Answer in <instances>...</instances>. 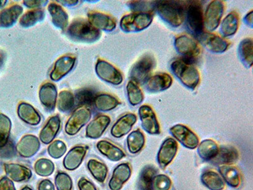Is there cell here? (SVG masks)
Masks as SVG:
<instances>
[{"label":"cell","instance_id":"6da1fadb","mask_svg":"<svg viewBox=\"0 0 253 190\" xmlns=\"http://www.w3.org/2000/svg\"><path fill=\"white\" fill-rule=\"evenodd\" d=\"M170 69L180 83L189 89L196 90L200 85V73L194 63L182 58H177L171 63Z\"/></svg>","mask_w":253,"mask_h":190},{"label":"cell","instance_id":"7a4b0ae2","mask_svg":"<svg viewBox=\"0 0 253 190\" xmlns=\"http://www.w3.org/2000/svg\"><path fill=\"white\" fill-rule=\"evenodd\" d=\"M158 14L173 28L181 26L185 20L186 3L179 1H158L156 3Z\"/></svg>","mask_w":253,"mask_h":190},{"label":"cell","instance_id":"3957f363","mask_svg":"<svg viewBox=\"0 0 253 190\" xmlns=\"http://www.w3.org/2000/svg\"><path fill=\"white\" fill-rule=\"evenodd\" d=\"M67 34L72 40L87 44L96 42L101 36L100 31L83 19L74 20L68 28Z\"/></svg>","mask_w":253,"mask_h":190},{"label":"cell","instance_id":"277c9868","mask_svg":"<svg viewBox=\"0 0 253 190\" xmlns=\"http://www.w3.org/2000/svg\"><path fill=\"white\" fill-rule=\"evenodd\" d=\"M187 29L196 38L204 33V12L200 1H186L185 10Z\"/></svg>","mask_w":253,"mask_h":190},{"label":"cell","instance_id":"5b68a950","mask_svg":"<svg viewBox=\"0 0 253 190\" xmlns=\"http://www.w3.org/2000/svg\"><path fill=\"white\" fill-rule=\"evenodd\" d=\"M174 47L182 59L193 63L200 58L202 53V48L198 41L186 34L178 35L175 38Z\"/></svg>","mask_w":253,"mask_h":190},{"label":"cell","instance_id":"8992f818","mask_svg":"<svg viewBox=\"0 0 253 190\" xmlns=\"http://www.w3.org/2000/svg\"><path fill=\"white\" fill-rule=\"evenodd\" d=\"M157 65L154 55L146 53L133 65L130 71V80L138 85L145 84Z\"/></svg>","mask_w":253,"mask_h":190},{"label":"cell","instance_id":"52a82bcc","mask_svg":"<svg viewBox=\"0 0 253 190\" xmlns=\"http://www.w3.org/2000/svg\"><path fill=\"white\" fill-rule=\"evenodd\" d=\"M153 20V13L132 12L123 16L120 26L124 33H138L148 28Z\"/></svg>","mask_w":253,"mask_h":190},{"label":"cell","instance_id":"ba28073f","mask_svg":"<svg viewBox=\"0 0 253 190\" xmlns=\"http://www.w3.org/2000/svg\"><path fill=\"white\" fill-rule=\"evenodd\" d=\"M225 10V2L213 0L208 5L204 13L205 29L212 33L220 26Z\"/></svg>","mask_w":253,"mask_h":190},{"label":"cell","instance_id":"9c48e42d","mask_svg":"<svg viewBox=\"0 0 253 190\" xmlns=\"http://www.w3.org/2000/svg\"><path fill=\"white\" fill-rule=\"evenodd\" d=\"M198 43L213 53H223L229 49L230 42L222 36L205 31L196 38Z\"/></svg>","mask_w":253,"mask_h":190},{"label":"cell","instance_id":"30bf717a","mask_svg":"<svg viewBox=\"0 0 253 190\" xmlns=\"http://www.w3.org/2000/svg\"><path fill=\"white\" fill-rule=\"evenodd\" d=\"M95 71L97 76L105 82L111 85L118 86L123 83V74L121 71L107 61L98 59L97 61Z\"/></svg>","mask_w":253,"mask_h":190},{"label":"cell","instance_id":"8fae6325","mask_svg":"<svg viewBox=\"0 0 253 190\" xmlns=\"http://www.w3.org/2000/svg\"><path fill=\"white\" fill-rule=\"evenodd\" d=\"M91 112L87 107H79L76 109L68 119L65 126V131L69 136L78 134L81 129L91 118Z\"/></svg>","mask_w":253,"mask_h":190},{"label":"cell","instance_id":"7c38bea8","mask_svg":"<svg viewBox=\"0 0 253 190\" xmlns=\"http://www.w3.org/2000/svg\"><path fill=\"white\" fill-rule=\"evenodd\" d=\"M170 133L174 139L190 150L196 149L200 143L198 135L184 124H178L171 127Z\"/></svg>","mask_w":253,"mask_h":190},{"label":"cell","instance_id":"4fadbf2b","mask_svg":"<svg viewBox=\"0 0 253 190\" xmlns=\"http://www.w3.org/2000/svg\"><path fill=\"white\" fill-rule=\"evenodd\" d=\"M138 114L142 128L146 133L151 135H158L161 133L157 114L151 106H141L139 108Z\"/></svg>","mask_w":253,"mask_h":190},{"label":"cell","instance_id":"5bb4252c","mask_svg":"<svg viewBox=\"0 0 253 190\" xmlns=\"http://www.w3.org/2000/svg\"><path fill=\"white\" fill-rule=\"evenodd\" d=\"M178 147L177 141L172 138H167L163 142L157 154L158 164L162 169H166L172 162L177 155Z\"/></svg>","mask_w":253,"mask_h":190},{"label":"cell","instance_id":"9a60e30c","mask_svg":"<svg viewBox=\"0 0 253 190\" xmlns=\"http://www.w3.org/2000/svg\"><path fill=\"white\" fill-rule=\"evenodd\" d=\"M87 17L89 23L99 31L112 32L116 29V20L107 13L90 11L87 13Z\"/></svg>","mask_w":253,"mask_h":190},{"label":"cell","instance_id":"2e32d148","mask_svg":"<svg viewBox=\"0 0 253 190\" xmlns=\"http://www.w3.org/2000/svg\"><path fill=\"white\" fill-rule=\"evenodd\" d=\"M41 144L38 137L33 135L24 136L16 146V150L20 157L29 158L39 151Z\"/></svg>","mask_w":253,"mask_h":190},{"label":"cell","instance_id":"e0dca14e","mask_svg":"<svg viewBox=\"0 0 253 190\" xmlns=\"http://www.w3.org/2000/svg\"><path fill=\"white\" fill-rule=\"evenodd\" d=\"M132 169L127 162L122 163L115 167L113 171L112 177L108 183L110 190H121L129 180Z\"/></svg>","mask_w":253,"mask_h":190},{"label":"cell","instance_id":"ac0fdd59","mask_svg":"<svg viewBox=\"0 0 253 190\" xmlns=\"http://www.w3.org/2000/svg\"><path fill=\"white\" fill-rule=\"evenodd\" d=\"M76 61V56L65 55L56 61L53 69L49 74L52 81H58L73 69Z\"/></svg>","mask_w":253,"mask_h":190},{"label":"cell","instance_id":"d6986e66","mask_svg":"<svg viewBox=\"0 0 253 190\" xmlns=\"http://www.w3.org/2000/svg\"><path fill=\"white\" fill-rule=\"evenodd\" d=\"M137 120V115L133 113L124 114L113 125L111 129V135L116 139H121L130 132Z\"/></svg>","mask_w":253,"mask_h":190},{"label":"cell","instance_id":"ffe728a7","mask_svg":"<svg viewBox=\"0 0 253 190\" xmlns=\"http://www.w3.org/2000/svg\"><path fill=\"white\" fill-rule=\"evenodd\" d=\"M88 150V146L78 145L73 147L65 155L63 161V166L67 170H76L82 164Z\"/></svg>","mask_w":253,"mask_h":190},{"label":"cell","instance_id":"44dd1931","mask_svg":"<svg viewBox=\"0 0 253 190\" xmlns=\"http://www.w3.org/2000/svg\"><path fill=\"white\" fill-rule=\"evenodd\" d=\"M173 79L170 74L159 72L151 76L146 82V88L149 92L158 93L166 91L172 85Z\"/></svg>","mask_w":253,"mask_h":190},{"label":"cell","instance_id":"7402d4cb","mask_svg":"<svg viewBox=\"0 0 253 190\" xmlns=\"http://www.w3.org/2000/svg\"><path fill=\"white\" fill-rule=\"evenodd\" d=\"M57 96V89L54 84L47 82L41 86L39 91L40 100L48 112L55 110Z\"/></svg>","mask_w":253,"mask_h":190},{"label":"cell","instance_id":"603a6c76","mask_svg":"<svg viewBox=\"0 0 253 190\" xmlns=\"http://www.w3.org/2000/svg\"><path fill=\"white\" fill-rule=\"evenodd\" d=\"M110 123L111 119L108 115H98L88 124L85 130V136L90 139H99L109 126Z\"/></svg>","mask_w":253,"mask_h":190},{"label":"cell","instance_id":"cb8c5ba5","mask_svg":"<svg viewBox=\"0 0 253 190\" xmlns=\"http://www.w3.org/2000/svg\"><path fill=\"white\" fill-rule=\"evenodd\" d=\"M4 169L7 177L15 182H28L33 176L31 169L24 165L15 163L4 164Z\"/></svg>","mask_w":253,"mask_h":190},{"label":"cell","instance_id":"d4e9b609","mask_svg":"<svg viewBox=\"0 0 253 190\" xmlns=\"http://www.w3.org/2000/svg\"><path fill=\"white\" fill-rule=\"evenodd\" d=\"M239 153L236 147L232 145H221L219 146L217 154L211 160L213 164L233 165L238 161Z\"/></svg>","mask_w":253,"mask_h":190},{"label":"cell","instance_id":"484cf974","mask_svg":"<svg viewBox=\"0 0 253 190\" xmlns=\"http://www.w3.org/2000/svg\"><path fill=\"white\" fill-rule=\"evenodd\" d=\"M61 127L59 115H53L48 119L40 133V140L45 144H50L55 139Z\"/></svg>","mask_w":253,"mask_h":190},{"label":"cell","instance_id":"4316f807","mask_svg":"<svg viewBox=\"0 0 253 190\" xmlns=\"http://www.w3.org/2000/svg\"><path fill=\"white\" fill-rule=\"evenodd\" d=\"M96 148L101 154L112 162H119L126 157L123 149L108 140H100L97 142Z\"/></svg>","mask_w":253,"mask_h":190},{"label":"cell","instance_id":"83f0119b","mask_svg":"<svg viewBox=\"0 0 253 190\" xmlns=\"http://www.w3.org/2000/svg\"><path fill=\"white\" fill-rule=\"evenodd\" d=\"M23 12V8L19 4H13L0 12V28H10L17 21Z\"/></svg>","mask_w":253,"mask_h":190},{"label":"cell","instance_id":"f1b7e54d","mask_svg":"<svg viewBox=\"0 0 253 190\" xmlns=\"http://www.w3.org/2000/svg\"><path fill=\"white\" fill-rule=\"evenodd\" d=\"M218 171L224 182L232 188H239L241 185V174L233 165H222L218 167Z\"/></svg>","mask_w":253,"mask_h":190},{"label":"cell","instance_id":"f546056e","mask_svg":"<svg viewBox=\"0 0 253 190\" xmlns=\"http://www.w3.org/2000/svg\"><path fill=\"white\" fill-rule=\"evenodd\" d=\"M17 114L22 121L31 126H37L42 121L39 112L28 103L21 102L19 104Z\"/></svg>","mask_w":253,"mask_h":190},{"label":"cell","instance_id":"4dcf8cb0","mask_svg":"<svg viewBox=\"0 0 253 190\" xmlns=\"http://www.w3.org/2000/svg\"><path fill=\"white\" fill-rule=\"evenodd\" d=\"M240 18L236 11H232L222 20L220 23V33L223 38L234 36L238 31Z\"/></svg>","mask_w":253,"mask_h":190},{"label":"cell","instance_id":"1f68e13d","mask_svg":"<svg viewBox=\"0 0 253 190\" xmlns=\"http://www.w3.org/2000/svg\"><path fill=\"white\" fill-rule=\"evenodd\" d=\"M51 16L52 22L56 28L65 30L69 24V15L60 4L52 2L47 7Z\"/></svg>","mask_w":253,"mask_h":190},{"label":"cell","instance_id":"d6a6232c","mask_svg":"<svg viewBox=\"0 0 253 190\" xmlns=\"http://www.w3.org/2000/svg\"><path fill=\"white\" fill-rule=\"evenodd\" d=\"M198 153L204 161H211L217 154L219 146L217 142L212 139H206L199 143Z\"/></svg>","mask_w":253,"mask_h":190},{"label":"cell","instance_id":"836d02e7","mask_svg":"<svg viewBox=\"0 0 253 190\" xmlns=\"http://www.w3.org/2000/svg\"><path fill=\"white\" fill-rule=\"evenodd\" d=\"M120 104L121 101L116 96L108 94L97 95L94 101L95 107L101 112H108L114 110Z\"/></svg>","mask_w":253,"mask_h":190},{"label":"cell","instance_id":"e575fe53","mask_svg":"<svg viewBox=\"0 0 253 190\" xmlns=\"http://www.w3.org/2000/svg\"><path fill=\"white\" fill-rule=\"evenodd\" d=\"M238 55L241 62L250 69L253 63V42L252 38H247L241 41L238 47Z\"/></svg>","mask_w":253,"mask_h":190},{"label":"cell","instance_id":"d590c367","mask_svg":"<svg viewBox=\"0 0 253 190\" xmlns=\"http://www.w3.org/2000/svg\"><path fill=\"white\" fill-rule=\"evenodd\" d=\"M201 181L210 190H223L225 188L224 181L220 174L214 171H205L201 176Z\"/></svg>","mask_w":253,"mask_h":190},{"label":"cell","instance_id":"8d00e7d4","mask_svg":"<svg viewBox=\"0 0 253 190\" xmlns=\"http://www.w3.org/2000/svg\"><path fill=\"white\" fill-rule=\"evenodd\" d=\"M145 137L139 129L133 131L126 138V145L131 154L140 152L145 145Z\"/></svg>","mask_w":253,"mask_h":190},{"label":"cell","instance_id":"74e56055","mask_svg":"<svg viewBox=\"0 0 253 190\" xmlns=\"http://www.w3.org/2000/svg\"><path fill=\"white\" fill-rule=\"evenodd\" d=\"M158 169L155 167L148 165L142 169L139 174L137 188L139 190H153V178L157 175Z\"/></svg>","mask_w":253,"mask_h":190},{"label":"cell","instance_id":"f35d334b","mask_svg":"<svg viewBox=\"0 0 253 190\" xmlns=\"http://www.w3.org/2000/svg\"><path fill=\"white\" fill-rule=\"evenodd\" d=\"M87 169L95 180L103 183L107 180L108 169L103 162L99 160L91 158L87 162Z\"/></svg>","mask_w":253,"mask_h":190},{"label":"cell","instance_id":"ab89813d","mask_svg":"<svg viewBox=\"0 0 253 190\" xmlns=\"http://www.w3.org/2000/svg\"><path fill=\"white\" fill-rule=\"evenodd\" d=\"M44 17L45 12L42 9H34L24 13L20 18L19 23L24 28H31L44 20Z\"/></svg>","mask_w":253,"mask_h":190},{"label":"cell","instance_id":"60d3db41","mask_svg":"<svg viewBox=\"0 0 253 190\" xmlns=\"http://www.w3.org/2000/svg\"><path fill=\"white\" fill-rule=\"evenodd\" d=\"M96 92L91 88H83L78 90L74 95L75 103L80 107L91 106L94 104Z\"/></svg>","mask_w":253,"mask_h":190},{"label":"cell","instance_id":"b9f144b4","mask_svg":"<svg viewBox=\"0 0 253 190\" xmlns=\"http://www.w3.org/2000/svg\"><path fill=\"white\" fill-rule=\"evenodd\" d=\"M126 95L128 102L131 105L137 106L142 103L144 101V96L143 92L139 87V85L134 81H128L126 87Z\"/></svg>","mask_w":253,"mask_h":190},{"label":"cell","instance_id":"7bdbcfd3","mask_svg":"<svg viewBox=\"0 0 253 190\" xmlns=\"http://www.w3.org/2000/svg\"><path fill=\"white\" fill-rule=\"evenodd\" d=\"M12 122L5 114L0 113V150L7 145L10 142Z\"/></svg>","mask_w":253,"mask_h":190},{"label":"cell","instance_id":"ee69618b","mask_svg":"<svg viewBox=\"0 0 253 190\" xmlns=\"http://www.w3.org/2000/svg\"><path fill=\"white\" fill-rule=\"evenodd\" d=\"M57 107L63 113H69L73 109L75 105L74 95L69 90H63L58 95Z\"/></svg>","mask_w":253,"mask_h":190},{"label":"cell","instance_id":"f6af8a7d","mask_svg":"<svg viewBox=\"0 0 253 190\" xmlns=\"http://www.w3.org/2000/svg\"><path fill=\"white\" fill-rule=\"evenodd\" d=\"M36 173L42 177H47L52 175L55 171V166L51 160L42 158L38 159L34 165Z\"/></svg>","mask_w":253,"mask_h":190},{"label":"cell","instance_id":"bcb514c9","mask_svg":"<svg viewBox=\"0 0 253 190\" xmlns=\"http://www.w3.org/2000/svg\"><path fill=\"white\" fill-rule=\"evenodd\" d=\"M157 1H131L128 2V7L133 12L153 13Z\"/></svg>","mask_w":253,"mask_h":190},{"label":"cell","instance_id":"7dc6e473","mask_svg":"<svg viewBox=\"0 0 253 190\" xmlns=\"http://www.w3.org/2000/svg\"><path fill=\"white\" fill-rule=\"evenodd\" d=\"M67 150L66 144L61 140H55L47 147V153L51 157L58 159L65 154Z\"/></svg>","mask_w":253,"mask_h":190},{"label":"cell","instance_id":"c3c4849f","mask_svg":"<svg viewBox=\"0 0 253 190\" xmlns=\"http://www.w3.org/2000/svg\"><path fill=\"white\" fill-rule=\"evenodd\" d=\"M55 185L57 190H73V182L69 174L64 172L56 174Z\"/></svg>","mask_w":253,"mask_h":190},{"label":"cell","instance_id":"681fc988","mask_svg":"<svg viewBox=\"0 0 253 190\" xmlns=\"http://www.w3.org/2000/svg\"><path fill=\"white\" fill-rule=\"evenodd\" d=\"M171 187L172 182L166 174H157L153 178V190H170Z\"/></svg>","mask_w":253,"mask_h":190},{"label":"cell","instance_id":"f907efd6","mask_svg":"<svg viewBox=\"0 0 253 190\" xmlns=\"http://www.w3.org/2000/svg\"><path fill=\"white\" fill-rule=\"evenodd\" d=\"M78 187L79 190H98L93 183L84 177L79 179Z\"/></svg>","mask_w":253,"mask_h":190},{"label":"cell","instance_id":"816d5d0a","mask_svg":"<svg viewBox=\"0 0 253 190\" xmlns=\"http://www.w3.org/2000/svg\"><path fill=\"white\" fill-rule=\"evenodd\" d=\"M0 190H16L14 183L7 176H3L0 179Z\"/></svg>","mask_w":253,"mask_h":190},{"label":"cell","instance_id":"f5cc1de1","mask_svg":"<svg viewBox=\"0 0 253 190\" xmlns=\"http://www.w3.org/2000/svg\"><path fill=\"white\" fill-rule=\"evenodd\" d=\"M47 2H48V1H44V0H42V1H39V0H38V1L25 0V1H23V3L24 5L28 8L38 9L46 5Z\"/></svg>","mask_w":253,"mask_h":190},{"label":"cell","instance_id":"db71d44e","mask_svg":"<svg viewBox=\"0 0 253 190\" xmlns=\"http://www.w3.org/2000/svg\"><path fill=\"white\" fill-rule=\"evenodd\" d=\"M38 190H55V185L50 180L46 179L41 181L38 185Z\"/></svg>","mask_w":253,"mask_h":190},{"label":"cell","instance_id":"11a10c76","mask_svg":"<svg viewBox=\"0 0 253 190\" xmlns=\"http://www.w3.org/2000/svg\"><path fill=\"white\" fill-rule=\"evenodd\" d=\"M245 23L248 26L250 27L251 28H253V11L251 10L250 12H248L244 19Z\"/></svg>","mask_w":253,"mask_h":190},{"label":"cell","instance_id":"9f6ffc18","mask_svg":"<svg viewBox=\"0 0 253 190\" xmlns=\"http://www.w3.org/2000/svg\"><path fill=\"white\" fill-rule=\"evenodd\" d=\"M59 2H62L63 4H65L66 6H74L78 4L79 1H58Z\"/></svg>","mask_w":253,"mask_h":190},{"label":"cell","instance_id":"6f0895ef","mask_svg":"<svg viewBox=\"0 0 253 190\" xmlns=\"http://www.w3.org/2000/svg\"><path fill=\"white\" fill-rule=\"evenodd\" d=\"M7 2L8 1H6V0H0V9L3 8L7 4Z\"/></svg>","mask_w":253,"mask_h":190},{"label":"cell","instance_id":"680465c9","mask_svg":"<svg viewBox=\"0 0 253 190\" xmlns=\"http://www.w3.org/2000/svg\"><path fill=\"white\" fill-rule=\"evenodd\" d=\"M4 56L3 53L0 52V67H1L2 64L3 63Z\"/></svg>","mask_w":253,"mask_h":190},{"label":"cell","instance_id":"91938a15","mask_svg":"<svg viewBox=\"0 0 253 190\" xmlns=\"http://www.w3.org/2000/svg\"><path fill=\"white\" fill-rule=\"evenodd\" d=\"M20 190H33L30 187L26 186V187L22 188V189Z\"/></svg>","mask_w":253,"mask_h":190}]
</instances>
